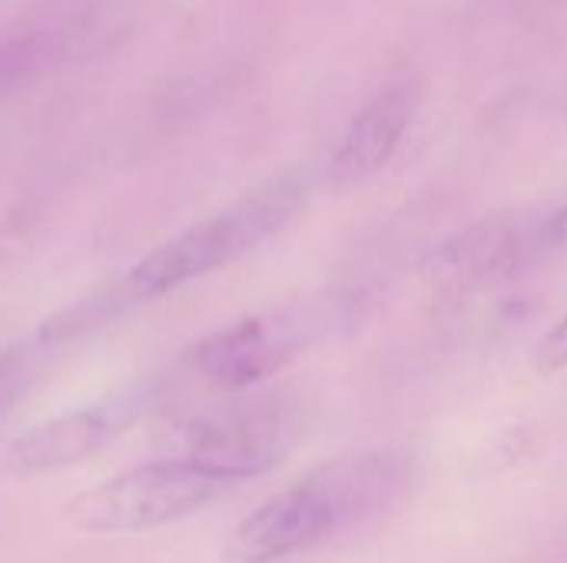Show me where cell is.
Masks as SVG:
<instances>
[{
    "label": "cell",
    "mask_w": 567,
    "mask_h": 563,
    "mask_svg": "<svg viewBox=\"0 0 567 563\" xmlns=\"http://www.w3.org/2000/svg\"><path fill=\"white\" fill-rule=\"evenodd\" d=\"M415 475V458L402 448L332 458L256 508L236 528L233 551L246 563L286 561L362 531L409 498Z\"/></svg>",
    "instance_id": "cell-1"
},
{
    "label": "cell",
    "mask_w": 567,
    "mask_h": 563,
    "mask_svg": "<svg viewBox=\"0 0 567 563\" xmlns=\"http://www.w3.org/2000/svg\"><path fill=\"white\" fill-rule=\"evenodd\" d=\"M306 202V179L299 173H282L259 189L246 192L223 212L183 229L159 249L146 252L120 285L110 289L116 309L159 299L179 285H189L246 252L259 249L266 239L282 232Z\"/></svg>",
    "instance_id": "cell-2"
},
{
    "label": "cell",
    "mask_w": 567,
    "mask_h": 563,
    "mask_svg": "<svg viewBox=\"0 0 567 563\" xmlns=\"http://www.w3.org/2000/svg\"><path fill=\"white\" fill-rule=\"evenodd\" d=\"M359 322L352 292H319L246 315L193 345L189 365L219 392H249L286 372L316 345L342 338Z\"/></svg>",
    "instance_id": "cell-3"
},
{
    "label": "cell",
    "mask_w": 567,
    "mask_h": 563,
    "mask_svg": "<svg viewBox=\"0 0 567 563\" xmlns=\"http://www.w3.org/2000/svg\"><path fill=\"white\" fill-rule=\"evenodd\" d=\"M233 488V481L176 455L86 488L63 504V518L86 534H140L193 518Z\"/></svg>",
    "instance_id": "cell-4"
},
{
    "label": "cell",
    "mask_w": 567,
    "mask_h": 563,
    "mask_svg": "<svg viewBox=\"0 0 567 563\" xmlns=\"http://www.w3.org/2000/svg\"><path fill=\"white\" fill-rule=\"evenodd\" d=\"M306 418L289 398H249L213 408L179 428V458L243 484L272 471L302 438Z\"/></svg>",
    "instance_id": "cell-5"
},
{
    "label": "cell",
    "mask_w": 567,
    "mask_h": 563,
    "mask_svg": "<svg viewBox=\"0 0 567 563\" xmlns=\"http://www.w3.org/2000/svg\"><path fill=\"white\" fill-rule=\"evenodd\" d=\"M548 246V216L492 212L442 239L419 269L432 289L472 292L525 269Z\"/></svg>",
    "instance_id": "cell-6"
},
{
    "label": "cell",
    "mask_w": 567,
    "mask_h": 563,
    "mask_svg": "<svg viewBox=\"0 0 567 563\" xmlns=\"http://www.w3.org/2000/svg\"><path fill=\"white\" fill-rule=\"evenodd\" d=\"M136 411H140V398L133 395L126 402H106V405L56 415L20 435L7 448L3 468L17 478H33V475H53L83 465L96 451H103L136 418Z\"/></svg>",
    "instance_id": "cell-7"
},
{
    "label": "cell",
    "mask_w": 567,
    "mask_h": 563,
    "mask_svg": "<svg viewBox=\"0 0 567 563\" xmlns=\"http://www.w3.org/2000/svg\"><path fill=\"white\" fill-rule=\"evenodd\" d=\"M419 100L422 93L415 80H399L379 90L342 129V139L336 143V153L326 169L329 183L346 189L382 173L399 153L405 133L412 129Z\"/></svg>",
    "instance_id": "cell-8"
},
{
    "label": "cell",
    "mask_w": 567,
    "mask_h": 563,
    "mask_svg": "<svg viewBox=\"0 0 567 563\" xmlns=\"http://www.w3.org/2000/svg\"><path fill=\"white\" fill-rule=\"evenodd\" d=\"M40 63H43V46L30 37L0 43V96L17 90L27 76H33Z\"/></svg>",
    "instance_id": "cell-9"
},
{
    "label": "cell",
    "mask_w": 567,
    "mask_h": 563,
    "mask_svg": "<svg viewBox=\"0 0 567 563\" xmlns=\"http://www.w3.org/2000/svg\"><path fill=\"white\" fill-rule=\"evenodd\" d=\"M33 378V362L23 352H10L0 358V415L13 408V402L27 392Z\"/></svg>",
    "instance_id": "cell-10"
},
{
    "label": "cell",
    "mask_w": 567,
    "mask_h": 563,
    "mask_svg": "<svg viewBox=\"0 0 567 563\" xmlns=\"http://www.w3.org/2000/svg\"><path fill=\"white\" fill-rule=\"evenodd\" d=\"M535 368L542 375H558L567 368V315L542 335L535 348Z\"/></svg>",
    "instance_id": "cell-11"
},
{
    "label": "cell",
    "mask_w": 567,
    "mask_h": 563,
    "mask_svg": "<svg viewBox=\"0 0 567 563\" xmlns=\"http://www.w3.org/2000/svg\"><path fill=\"white\" fill-rule=\"evenodd\" d=\"M548 242H551V246L567 242V206H561L558 212L548 216Z\"/></svg>",
    "instance_id": "cell-12"
}]
</instances>
